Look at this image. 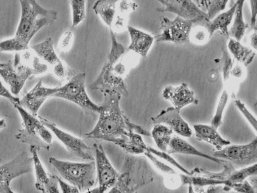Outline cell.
I'll list each match as a JSON object with an SVG mask.
<instances>
[{"label":"cell","instance_id":"cell-1","mask_svg":"<svg viewBox=\"0 0 257 193\" xmlns=\"http://www.w3.org/2000/svg\"><path fill=\"white\" fill-rule=\"evenodd\" d=\"M21 15L14 37L0 42V52H21L29 48L35 34L42 28L53 24L58 13L47 9L36 0H19Z\"/></svg>","mask_w":257,"mask_h":193},{"label":"cell","instance_id":"cell-2","mask_svg":"<svg viewBox=\"0 0 257 193\" xmlns=\"http://www.w3.org/2000/svg\"><path fill=\"white\" fill-rule=\"evenodd\" d=\"M109 32V52L99 73L89 87L91 90H99L103 93L115 92L127 97L128 91L124 79L132 66L124 54V46L118 42L112 31Z\"/></svg>","mask_w":257,"mask_h":193},{"label":"cell","instance_id":"cell-3","mask_svg":"<svg viewBox=\"0 0 257 193\" xmlns=\"http://www.w3.org/2000/svg\"><path fill=\"white\" fill-rule=\"evenodd\" d=\"M100 105L97 121L91 130L85 135L88 138L113 143L119 139L127 138L131 132L127 129L128 118L120 107L121 95L115 92L103 93Z\"/></svg>","mask_w":257,"mask_h":193},{"label":"cell","instance_id":"cell-4","mask_svg":"<svg viewBox=\"0 0 257 193\" xmlns=\"http://www.w3.org/2000/svg\"><path fill=\"white\" fill-rule=\"evenodd\" d=\"M49 66L33 51L29 49L17 52L12 60L3 63L0 76L9 85L10 91L18 95L27 80L48 71Z\"/></svg>","mask_w":257,"mask_h":193},{"label":"cell","instance_id":"cell-5","mask_svg":"<svg viewBox=\"0 0 257 193\" xmlns=\"http://www.w3.org/2000/svg\"><path fill=\"white\" fill-rule=\"evenodd\" d=\"M147 161L140 155H127L116 182L108 192H134L151 182L153 174Z\"/></svg>","mask_w":257,"mask_h":193},{"label":"cell","instance_id":"cell-6","mask_svg":"<svg viewBox=\"0 0 257 193\" xmlns=\"http://www.w3.org/2000/svg\"><path fill=\"white\" fill-rule=\"evenodd\" d=\"M49 162L63 179L76 186L80 192H88L97 181L94 160L75 162L50 157Z\"/></svg>","mask_w":257,"mask_h":193},{"label":"cell","instance_id":"cell-7","mask_svg":"<svg viewBox=\"0 0 257 193\" xmlns=\"http://www.w3.org/2000/svg\"><path fill=\"white\" fill-rule=\"evenodd\" d=\"M18 112L23 122V128L16 135L20 141L39 150L49 149L53 140L51 131L39 118L21 107L19 104L13 105Z\"/></svg>","mask_w":257,"mask_h":193},{"label":"cell","instance_id":"cell-8","mask_svg":"<svg viewBox=\"0 0 257 193\" xmlns=\"http://www.w3.org/2000/svg\"><path fill=\"white\" fill-rule=\"evenodd\" d=\"M85 81V73H77L60 86V90L54 97L71 102L87 114H98L100 109V105L93 102L88 95Z\"/></svg>","mask_w":257,"mask_h":193},{"label":"cell","instance_id":"cell-9","mask_svg":"<svg viewBox=\"0 0 257 193\" xmlns=\"http://www.w3.org/2000/svg\"><path fill=\"white\" fill-rule=\"evenodd\" d=\"M198 19H188L176 16L174 19L163 17L160 21L161 33L154 37L156 42H171L185 45L190 43V35L193 25L202 23Z\"/></svg>","mask_w":257,"mask_h":193},{"label":"cell","instance_id":"cell-10","mask_svg":"<svg viewBox=\"0 0 257 193\" xmlns=\"http://www.w3.org/2000/svg\"><path fill=\"white\" fill-rule=\"evenodd\" d=\"M32 157L23 151L5 163L0 164V193H13L11 183L15 178L32 171Z\"/></svg>","mask_w":257,"mask_h":193},{"label":"cell","instance_id":"cell-11","mask_svg":"<svg viewBox=\"0 0 257 193\" xmlns=\"http://www.w3.org/2000/svg\"><path fill=\"white\" fill-rule=\"evenodd\" d=\"M40 120L51 131L65 149L73 155L84 160H94L93 148H91L82 139L56 126L47 119L39 116Z\"/></svg>","mask_w":257,"mask_h":193},{"label":"cell","instance_id":"cell-12","mask_svg":"<svg viewBox=\"0 0 257 193\" xmlns=\"http://www.w3.org/2000/svg\"><path fill=\"white\" fill-rule=\"evenodd\" d=\"M93 148L98 192H108L115 185L119 172L111 164L103 146L94 143Z\"/></svg>","mask_w":257,"mask_h":193},{"label":"cell","instance_id":"cell-13","mask_svg":"<svg viewBox=\"0 0 257 193\" xmlns=\"http://www.w3.org/2000/svg\"><path fill=\"white\" fill-rule=\"evenodd\" d=\"M213 156L238 166H247L256 162L257 138L245 144L228 145L215 151Z\"/></svg>","mask_w":257,"mask_h":193},{"label":"cell","instance_id":"cell-14","mask_svg":"<svg viewBox=\"0 0 257 193\" xmlns=\"http://www.w3.org/2000/svg\"><path fill=\"white\" fill-rule=\"evenodd\" d=\"M162 5L157 11L169 12L185 19H198L202 22L209 21L206 13L193 0H157Z\"/></svg>","mask_w":257,"mask_h":193},{"label":"cell","instance_id":"cell-15","mask_svg":"<svg viewBox=\"0 0 257 193\" xmlns=\"http://www.w3.org/2000/svg\"><path fill=\"white\" fill-rule=\"evenodd\" d=\"M60 89V87H50L43 85L40 79L21 99L19 105L35 116L44 104L50 98Z\"/></svg>","mask_w":257,"mask_h":193},{"label":"cell","instance_id":"cell-16","mask_svg":"<svg viewBox=\"0 0 257 193\" xmlns=\"http://www.w3.org/2000/svg\"><path fill=\"white\" fill-rule=\"evenodd\" d=\"M154 124H163L169 127L178 135L190 138L193 132L188 123L182 117L180 110L171 107L162 110L157 115L152 118Z\"/></svg>","mask_w":257,"mask_h":193},{"label":"cell","instance_id":"cell-17","mask_svg":"<svg viewBox=\"0 0 257 193\" xmlns=\"http://www.w3.org/2000/svg\"><path fill=\"white\" fill-rule=\"evenodd\" d=\"M30 150L35 171L36 189L42 192H60L57 176L49 174L46 172L38 154L39 150L34 146H30Z\"/></svg>","mask_w":257,"mask_h":193},{"label":"cell","instance_id":"cell-18","mask_svg":"<svg viewBox=\"0 0 257 193\" xmlns=\"http://www.w3.org/2000/svg\"><path fill=\"white\" fill-rule=\"evenodd\" d=\"M162 96L164 99L170 102L173 107L180 110L190 104L197 105L199 103L194 91L185 82L177 86L166 85L162 90Z\"/></svg>","mask_w":257,"mask_h":193},{"label":"cell","instance_id":"cell-19","mask_svg":"<svg viewBox=\"0 0 257 193\" xmlns=\"http://www.w3.org/2000/svg\"><path fill=\"white\" fill-rule=\"evenodd\" d=\"M126 29L130 39L128 50L141 57H147L155 41L154 37L147 32L131 26L128 25Z\"/></svg>","mask_w":257,"mask_h":193},{"label":"cell","instance_id":"cell-20","mask_svg":"<svg viewBox=\"0 0 257 193\" xmlns=\"http://www.w3.org/2000/svg\"><path fill=\"white\" fill-rule=\"evenodd\" d=\"M167 152L169 154L180 153L199 156L218 164H222L226 161L201 152L186 140L178 136H173L171 138Z\"/></svg>","mask_w":257,"mask_h":193},{"label":"cell","instance_id":"cell-21","mask_svg":"<svg viewBox=\"0 0 257 193\" xmlns=\"http://www.w3.org/2000/svg\"><path fill=\"white\" fill-rule=\"evenodd\" d=\"M196 138L213 146L216 150L230 144V142L222 137L217 129L211 125L196 124L193 125Z\"/></svg>","mask_w":257,"mask_h":193},{"label":"cell","instance_id":"cell-22","mask_svg":"<svg viewBox=\"0 0 257 193\" xmlns=\"http://www.w3.org/2000/svg\"><path fill=\"white\" fill-rule=\"evenodd\" d=\"M236 5L235 3L227 10L219 13L210 20L204 22L211 36L216 31L224 36H228L229 27L232 21Z\"/></svg>","mask_w":257,"mask_h":193},{"label":"cell","instance_id":"cell-23","mask_svg":"<svg viewBox=\"0 0 257 193\" xmlns=\"http://www.w3.org/2000/svg\"><path fill=\"white\" fill-rule=\"evenodd\" d=\"M227 49L237 62L245 67L252 63L256 55L255 50L232 38L228 42Z\"/></svg>","mask_w":257,"mask_h":193},{"label":"cell","instance_id":"cell-24","mask_svg":"<svg viewBox=\"0 0 257 193\" xmlns=\"http://www.w3.org/2000/svg\"><path fill=\"white\" fill-rule=\"evenodd\" d=\"M118 0H96L92 9L109 29H111L114 21Z\"/></svg>","mask_w":257,"mask_h":193},{"label":"cell","instance_id":"cell-25","mask_svg":"<svg viewBox=\"0 0 257 193\" xmlns=\"http://www.w3.org/2000/svg\"><path fill=\"white\" fill-rule=\"evenodd\" d=\"M30 47L51 68L61 60L55 51L51 37H47L43 41L30 46Z\"/></svg>","mask_w":257,"mask_h":193},{"label":"cell","instance_id":"cell-26","mask_svg":"<svg viewBox=\"0 0 257 193\" xmlns=\"http://www.w3.org/2000/svg\"><path fill=\"white\" fill-rule=\"evenodd\" d=\"M140 134L131 132L126 139L116 140L112 143L130 154L142 155L147 151L148 146Z\"/></svg>","mask_w":257,"mask_h":193},{"label":"cell","instance_id":"cell-27","mask_svg":"<svg viewBox=\"0 0 257 193\" xmlns=\"http://www.w3.org/2000/svg\"><path fill=\"white\" fill-rule=\"evenodd\" d=\"M245 1L236 0L231 25L228 30V36L238 41L243 38L248 28V25L245 22L243 17V9Z\"/></svg>","mask_w":257,"mask_h":193},{"label":"cell","instance_id":"cell-28","mask_svg":"<svg viewBox=\"0 0 257 193\" xmlns=\"http://www.w3.org/2000/svg\"><path fill=\"white\" fill-rule=\"evenodd\" d=\"M173 132L168 126L158 123L154 124L150 133L158 149L167 152Z\"/></svg>","mask_w":257,"mask_h":193},{"label":"cell","instance_id":"cell-29","mask_svg":"<svg viewBox=\"0 0 257 193\" xmlns=\"http://www.w3.org/2000/svg\"><path fill=\"white\" fill-rule=\"evenodd\" d=\"M137 7V4L132 0H118L116 14L113 23L127 24L129 15Z\"/></svg>","mask_w":257,"mask_h":193},{"label":"cell","instance_id":"cell-30","mask_svg":"<svg viewBox=\"0 0 257 193\" xmlns=\"http://www.w3.org/2000/svg\"><path fill=\"white\" fill-rule=\"evenodd\" d=\"M229 94L226 87H224L219 98L214 115L211 121V125L216 129L223 123V116L227 106Z\"/></svg>","mask_w":257,"mask_h":193},{"label":"cell","instance_id":"cell-31","mask_svg":"<svg viewBox=\"0 0 257 193\" xmlns=\"http://www.w3.org/2000/svg\"><path fill=\"white\" fill-rule=\"evenodd\" d=\"M72 15V27L83 22L86 16V0H69Z\"/></svg>","mask_w":257,"mask_h":193},{"label":"cell","instance_id":"cell-32","mask_svg":"<svg viewBox=\"0 0 257 193\" xmlns=\"http://www.w3.org/2000/svg\"><path fill=\"white\" fill-rule=\"evenodd\" d=\"M256 163L250 164L239 170L234 169L227 179L229 186L231 189V186L233 184L242 182L248 177L256 175Z\"/></svg>","mask_w":257,"mask_h":193},{"label":"cell","instance_id":"cell-33","mask_svg":"<svg viewBox=\"0 0 257 193\" xmlns=\"http://www.w3.org/2000/svg\"><path fill=\"white\" fill-rule=\"evenodd\" d=\"M201 24L195 28L193 27L190 35V41L196 45H204L212 37L204 25V22L201 23Z\"/></svg>","mask_w":257,"mask_h":193},{"label":"cell","instance_id":"cell-34","mask_svg":"<svg viewBox=\"0 0 257 193\" xmlns=\"http://www.w3.org/2000/svg\"><path fill=\"white\" fill-rule=\"evenodd\" d=\"M148 150L156 156L163 159L171 165L175 166L182 173L187 175H191L190 171H188L185 167L182 166L176 160L170 155V154L167 152L156 149L148 146Z\"/></svg>","mask_w":257,"mask_h":193},{"label":"cell","instance_id":"cell-35","mask_svg":"<svg viewBox=\"0 0 257 193\" xmlns=\"http://www.w3.org/2000/svg\"><path fill=\"white\" fill-rule=\"evenodd\" d=\"M54 75L61 81H68L76 73L61 60L51 68Z\"/></svg>","mask_w":257,"mask_h":193},{"label":"cell","instance_id":"cell-36","mask_svg":"<svg viewBox=\"0 0 257 193\" xmlns=\"http://www.w3.org/2000/svg\"><path fill=\"white\" fill-rule=\"evenodd\" d=\"M144 155L150 160L154 167L165 176L177 173L171 166L159 160L157 156L150 152L148 148Z\"/></svg>","mask_w":257,"mask_h":193},{"label":"cell","instance_id":"cell-37","mask_svg":"<svg viewBox=\"0 0 257 193\" xmlns=\"http://www.w3.org/2000/svg\"><path fill=\"white\" fill-rule=\"evenodd\" d=\"M74 34L70 30L65 31L61 35L57 45L58 51L63 54L68 52L74 42Z\"/></svg>","mask_w":257,"mask_h":193},{"label":"cell","instance_id":"cell-38","mask_svg":"<svg viewBox=\"0 0 257 193\" xmlns=\"http://www.w3.org/2000/svg\"><path fill=\"white\" fill-rule=\"evenodd\" d=\"M229 0H209L206 13L210 20L219 13L224 11Z\"/></svg>","mask_w":257,"mask_h":193},{"label":"cell","instance_id":"cell-39","mask_svg":"<svg viewBox=\"0 0 257 193\" xmlns=\"http://www.w3.org/2000/svg\"><path fill=\"white\" fill-rule=\"evenodd\" d=\"M222 53V75L224 84L226 85L230 80V72L233 66V62L226 48L223 49Z\"/></svg>","mask_w":257,"mask_h":193},{"label":"cell","instance_id":"cell-40","mask_svg":"<svg viewBox=\"0 0 257 193\" xmlns=\"http://www.w3.org/2000/svg\"><path fill=\"white\" fill-rule=\"evenodd\" d=\"M232 99H233V102L235 107L248 122L252 128L256 132L257 123L255 118L249 112L245 104L236 98V95L233 96Z\"/></svg>","mask_w":257,"mask_h":193},{"label":"cell","instance_id":"cell-41","mask_svg":"<svg viewBox=\"0 0 257 193\" xmlns=\"http://www.w3.org/2000/svg\"><path fill=\"white\" fill-rule=\"evenodd\" d=\"M165 185L169 189H175L182 185L180 174L177 173L165 176Z\"/></svg>","mask_w":257,"mask_h":193},{"label":"cell","instance_id":"cell-42","mask_svg":"<svg viewBox=\"0 0 257 193\" xmlns=\"http://www.w3.org/2000/svg\"><path fill=\"white\" fill-rule=\"evenodd\" d=\"M58 186L61 192L64 193H78V189L65 180L57 176Z\"/></svg>","mask_w":257,"mask_h":193},{"label":"cell","instance_id":"cell-43","mask_svg":"<svg viewBox=\"0 0 257 193\" xmlns=\"http://www.w3.org/2000/svg\"><path fill=\"white\" fill-rule=\"evenodd\" d=\"M0 96L6 98L12 104H19L20 99L14 95L11 91H10L3 84L0 80Z\"/></svg>","mask_w":257,"mask_h":193},{"label":"cell","instance_id":"cell-44","mask_svg":"<svg viewBox=\"0 0 257 193\" xmlns=\"http://www.w3.org/2000/svg\"><path fill=\"white\" fill-rule=\"evenodd\" d=\"M245 68L243 65L238 63L235 66H233L230 72V78L231 77L237 81L241 80L245 75Z\"/></svg>","mask_w":257,"mask_h":193},{"label":"cell","instance_id":"cell-45","mask_svg":"<svg viewBox=\"0 0 257 193\" xmlns=\"http://www.w3.org/2000/svg\"><path fill=\"white\" fill-rule=\"evenodd\" d=\"M257 0H249L250 10V25L252 29H256Z\"/></svg>","mask_w":257,"mask_h":193},{"label":"cell","instance_id":"cell-46","mask_svg":"<svg viewBox=\"0 0 257 193\" xmlns=\"http://www.w3.org/2000/svg\"><path fill=\"white\" fill-rule=\"evenodd\" d=\"M253 32L250 36V45L252 48L256 50L257 48V33L256 29H253Z\"/></svg>","mask_w":257,"mask_h":193},{"label":"cell","instance_id":"cell-47","mask_svg":"<svg viewBox=\"0 0 257 193\" xmlns=\"http://www.w3.org/2000/svg\"><path fill=\"white\" fill-rule=\"evenodd\" d=\"M194 2L196 4L197 6H198L200 8H201L202 10L206 12L208 0H193Z\"/></svg>","mask_w":257,"mask_h":193},{"label":"cell","instance_id":"cell-48","mask_svg":"<svg viewBox=\"0 0 257 193\" xmlns=\"http://www.w3.org/2000/svg\"><path fill=\"white\" fill-rule=\"evenodd\" d=\"M3 161L2 159L0 158V164L2 163Z\"/></svg>","mask_w":257,"mask_h":193},{"label":"cell","instance_id":"cell-49","mask_svg":"<svg viewBox=\"0 0 257 193\" xmlns=\"http://www.w3.org/2000/svg\"><path fill=\"white\" fill-rule=\"evenodd\" d=\"M2 64H3V63L0 62V66H2Z\"/></svg>","mask_w":257,"mask_h":193},{"label":"cell","instance_id":"cell-50","mask_svg":"<svg viewBox=\"0 0 257 193\" xmlns=\"http://www.w3.org/2000/svg\"><path fill=\"white\" fill-rule=\"evenodd\" d=\"M208 1H209V0H208Z\"/></svg>","mask_w":257,"mask_h":193}]
</instances>
